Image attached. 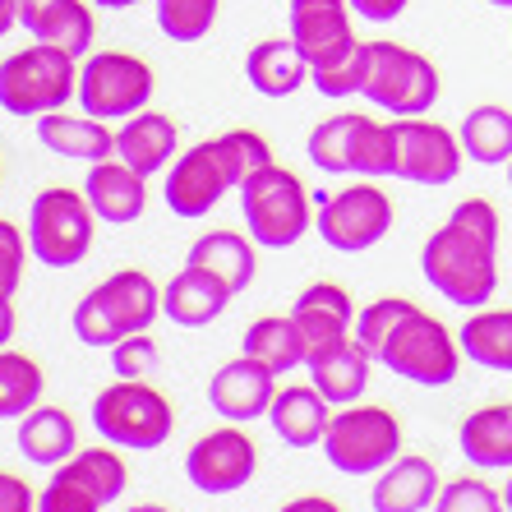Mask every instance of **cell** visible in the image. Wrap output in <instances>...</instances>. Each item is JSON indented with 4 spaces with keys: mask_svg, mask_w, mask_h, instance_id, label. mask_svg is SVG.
<instances>
[{
    "mask_svg": "<svg viewBox=\"0 0 512 512\" xmlns=\"http://www.w3.org/2000/svg\"><path fill=\"white\" fill-rule=\"evenodd\" d=\"M190 263L194 268H208L213 277H222L236 296L254 282V268H259L254 245L240 236V231H208V236H199L190 250Z\"/></svg>",
    "mask_w": 512,
    "mask_h": 512,
    "instance_id": "obj_28",
    "label": "cell"
},
{
    "mask_svg": "<svg viewBox=\"0 0 512 512\" xmlns=\"http://www.w3.org/2000/svg\"><path fill=\"white\" fill-rule=\"evenodd\" d=\"M457 139H462V153L476 157L480 167L512 162V111L508 107H494V102H485V107H476V111H466Z\"/></svg>",
    "mask_w": 512,
    "mask_h": 512,
    "instance_id": "obj_31",
    "label": "cell"
},
{
    "mask_svg": "<svg viewBox=\"0 0 512 512\" xmlns=\"http://www.w3.org/2000/svg\"><path fill=\"white\" fill-rule=\"evenodd\" d=\"M130 512H167V508H157V503H139V508H130Z\"/></svg>",
    "mask_w": 512,
    "mask_h": 512,
    "instance_id": "obj_52",
    "label": "cell"
},
{
    "mask_svg": "<svg viewBox=\"0 0 512 512\" xmlns=\"http://www.w3.org/2000/svg\"><path fill=\"white\" fill-rule=\"evenodd\" d=\"M42 397V370L19 351H0V420L28 416Z\"/></svg>",
    "mask_w": 512,
    "mask_h": 512,
    "instance_id": "obj_34",
    "label": "cell"
},
{
    "mask_svg": "<svg viewBox=\"0 0 512 512\" xmlns=\"http://www.w3.org/2000/svg\"><path fill=\"white\" fill-rule=\"evenodd\" d=\"M411 310H416V305H411V300H397V296L365 305V314H356V342H360V351H365L370 360L379 356L383 337L393 333V328H397V323H402Z\"/></svg>",
    "mask_w": 512,
    "mask_h": 512,
    "instance_id": "obj_39",
    "label": "cell"
},
{
    "mask_svg": "<svg viewBox=\"0 0 512 512\" xmlns=\"http://www.w3.org/2000/svg\"><path fill=\"white\" fill-rule=\"evenodd\" d=\"M222 0H157V28L171 42H199L213 33Z\"/></svg>",
    "mask_w": 512,
    "mask_h": 512,
    "instance_id": "obj_35",
    "label": "cell"
},
{
    "mask_svg": "<svg viewBox=\"0 0 512 512\" xmlns=\"http://www.w3.org/2000/svg\"><path fill=\"white\" fill-rule=\"evenodd\" d=\"M356 111H342L333 120H319L310 134V162L328 176H346V171H356V130H360Z\"/></svg>",
    "mask_w": 512,
    "mask_h": 512,
    "instance_id": "obj_33",
    "label": "cell"
},
{
    "mask_svg": "<svg viewBox=\"0 0 512 512\" xmlns=\"http://www.w3.org/2000/svg\"><path fill=\"white\" fill-rule=\"evenodd\" d=\"M231 296H236V291H231L222 277L185 263L167 282V291H162V314H167L176 328H203V323H213L217 314L227 310Z\"/></svg>",
    "mask_w": 512,
    "mask_h": 512,
    "instance_id": "obj_19",
    "label": "cell"
},
{
    "mask_svg": "<svg viewBox=\"0 0 512 512\" xmlns=\"http://www.w3.org/2000/svg\"><path fill=\"white\" fill-rule=\"evenodd\" d=\"M157 314H162V291L153 286V277L139 268H125L79 300L74 337L84 346H116L120 337L148 333V323Z\"/></svg>",
    "mask_w": 512,
    "mask_h": 512,
    "instance_id": "obj_2",
    "label": "cell"
},
{
    "mask_svg": "<svg viewBox=\"0 0 512 512\" xmlns=\"http://www.w3.org/2000/svg\"><path fill=\"white\" fill-rule=\"evenodd\" d=\"M227 190H240L236 171H231V157L222 148V139H203L194 143L190 153L180 157L167 176V208L185 222L194 217H208L217 208V199Z\"/></svg>",
    "mask_w": 512,
    "mask_h": 512,
    "instance_id": "obj_12",
    "label": "cell"
},
{
    "mask_svg": "<svg viewBox=\"0 0 512 512\" xmlns=\"http://www.w3.org/2000/svg\"><path fill=\"white\" fill-rule=\"evenodd\" d=\"M291 319H296L300 337H305V360H314L351 337V328H356V305H351V296H346L337 282H314L300 291Z\"/></svg>",
    "mask_w": 512,
    "mask_h": 512,
    "instance_id": "obj_17",
    "label": "cell"
},
{
    "mask_svg": "<svg viewBox=\"0 0 512 512\" xmlns=\"http://www.w3.org/2000/svg\"><path fill=\"white\" fill-rule=\"evenodd\" d=\"M439 499V471L429 457H397L374 485V512H425Z\"/></svg>",
    "mask_w": 512,
    "mask_h": 512,
    "instance_id": "obj_23",
    "label": "cell"
},
{
    "mask_svg": "<svg viewBox=\"0 0 512 512\" xmlns=\"http://www.w3.org/2000/svg\"><path fill=\"white\" fill-rule=\"evenodd\" d=\"M393 139H397V176L411 180V185H453L462 176L466 153L453 130H443V125L420 116H397Z\"/></svg>",
    "mask_w": 512,
    "mask_h": 512,
    "instance_id": "obj_13",
    "label": "cell"
},
{
    "mask_svg": "<svg viewBox=\"0 0 512 512\" xmlns=\"http://www.w3.org/2000/svg\"><path fill=\"white\" fill-rule=\"evenodd\" d=\"M365 74H370V42H360L356 51H346L333 65H319L310 70V84L319 88L323 97H351L365 88Z\"/></svg>",
    "mask_w": 512,
    "mask_h": 512,
    "instance_id": "obj_37",
    "label": "cell"
},
{
    "mask_svg": "<svg viewBox=\"0 0 512 512\" xmlns=\"http://www.w3.org/2000/svg\"><path fill=\"white\" fill-rule=\"evenodd\" d=\"M0 512H33V489L10 471H0Z\"/></svg>",
    "mask_w": 512,
    "mask_h": 512,
    "instance_id": "obj_45",
    "label": "cell"
},
{
    "mask_svg": "<svg viewBox=\"0 0 512 512\" xmlns=\"http://www.w3.org/2000/svg\"><path fill=\"white\" fill-rule=\"evenodd\" d=\"M346 5H351V14L370 19V24H393L411 0H346Z\"/></svg>",
    "mask_w": 512,
    "mask_h": 512,
    "instance_id": "obj_46",
    "label": "cell"
},
{
    "mask_svg": "<svg viewBox=\"0 0 512 512\" xmlns=\"http://www.w3.org/2000/svg\"><path fill=\"white\" fill-rule=\"evenodd\" d=\"M323 457L342 476H374L402 457V420L383 406H346L342 416L328 420Z\"/></svg>",
    "mask_w": 512,
    "mask_h": 512,
    "instance_id": "obj_7",
    "label": "cell"
},
{
    "mask_svg": "<svg viewBox=\"0 0 512 512\" xmlns=\"http://www.w3.org/2000/svg\"><path fill=\"white\" fill-rule=\"evenodd\" d=\"M10 337H14V305H10V296H0V351H5Z\"/></svg>",
    "mask_w": 512,
    "mask_h": 512,
    "instance_id": "obj_48",
    "label": "cell"
},
{
    "mask_svg": "<svg viewBox=\"0 0 512 512\" xmlns=\"http://www.w3.org/2000/svg\"><path fill=\"white\" fill-rule=\"evenodd\" d=\"M102 508H107V503L97 499L93 489L74 476L70 462L51 476V485L42 489V499H37V512H102Z\"/></svg>",
    "mask_w": 512,
    "mask_h": 512,
    "instance_id": "obj_40",
    "label": "cell"
},
{
    "mask_svg": "<svg viewBox=\"0 0 512 512\" xmlns=\"http://www.w3.org/2000/svg\"><path fill=\"white\" fill-rule=\"evenodd\" d=\"M462 457L485 471H512V402L480 406L457 429Z\"/></svg>",
    "mask_w": 512,
    "mask_h": 512,
    "instance_id": "obj_24",
    "label": "cell"
},
{
    "mask_svg": "<svg viewBox=\"0 0 512 512\" xmlns=\"http://www.w3.org/2000/svg\"><path fill=\"white\" fill-rule=\"evenodd\" d=\"M425 282L439 291L448 305H489L499 286V213L489 199H466L453 208L420 250Z\"/></svg>",
    "mask_w": 512,
    "mask_h": 512,
    "instance_id": "obj_1",
    "label": "cell"
},
{
    "mask_svg": "<svg viewBox=\"0 0 512 512\" xmlns=\"http://www.w3.org/2000/svg\"><path fill=\"white\" fill-rule=\"evenodd\" d=\"M439 65L402 42H370V74L360 93L388 116H425L439 102Z\"/></svg>",
    "mask_w": 512,
    "mask_h": 512,
    "instance_id": "obj_5",
    "label": "cell"
},
{
    "mask_svg": "<svg viewBox=\"0 0 512 512\" xmlns=\"http://www.w3.org/2000/svg\"><path fill=\"white\" fill-rule=\"evenodd\" d=\"M111 365L120 379H143L157 365V342H148V333H130L111 346Z\"/></svg>",
    "mask_w": 512,
    "mask_h": 512,
    "instance_id": "obj_43",
    "label": "cell"
},
{
    "mask_svg": "<svg viewBox=\"0 0 512 512\" xmlns=\"http://www.w3.org/2000/svg\"><path fill=\"white\" fill-rule=\"evenodd\" d=\"M277 397V374L268 365H259L254 356H240L231 365L208 379V402H213L217 416H227L231 425H245V420L268 416V406Z\"/></svg>",
    "mask_w": 512,
    "mask_h": 512,
    "instance_id": "obj_16",
    "label": "cell"
},
{
    "mask_svg": "<svg viewBox=\"0 0 512 512\" xmlns=\"http://www.w3.org/2000/svg\"><path fill=\"white\" fill-rule=\"evenodd\" d=\"M14 24H19V5H14V0H0V37L10 33Z\"/></svg>",
    "mask_w": 512,
    "mask_h": 512,
    "instance_id": "obj_49",
    "label": "cell"
},
{
    "mask_svg": "<svg viewBox=\"0 0 512 512\" xmlns=\"http://www.w3.org/2000/svg\"><path fill=\"white\" fill-rule=\"evenodd\" d=\"M503 508L512 512V480H508V485H503Z\"/></svg>",
    "mask_w": 512,
    "mask_h": 512,
    "instance_id": "obj_51",
    "label": "cell"
},
{
    "mask_svg": "<svg viewBox=\"0 0 512 512\" xmlns=\"http://www.w3.org/2000/svg\"><path fill=\"white\" fill-rule=\"evenodd\" d=\"M93 203L88 194L70 190H42L33 199V217H28V245L33 259L47 268H74L93 245Z\"/></svg>",
    "mask_w": 512,
    "mask_h": 512,
    "instance_id": "obj_9",
    "label": "cell"
},
{
    "mask_svg": "<svg viewBox=\"0 0 512 512\" xmlns=\"http://www.w3.org/2000/svg\"><path fill=\"white\" fill-rule=\"evenodd\" d=\"M24 254V236L10 222H0V296H14V286L24 282Z\"/></svg>",
    "mask_w": 512,
    "mask_h": 512,
    "instance_id": "obj_44",
    "label": "cell"
},
{
    "mask_svg": "<svg viewBox=\"0 0 512 512\" xmlns=\"http://www.w3.org/2000/svg\"><path fill=\"white\" fill-rule=\"evenodd\" d=\"M222 148H227V157H231L236 180L254 176L259 167H268V162H273L268 139H263V134H254V130H227V134H222Z\"/></svg>",
    "mask_w": 512,
    "mask_h": 512,
    "instance_id": "obj_42",
    "label": "cell"
},
{
    "mask_svg": "<svg viewBox=\"0 0 512 512\" xmlns=\"http://www.w3.org/2000/svg\"><path fill=\"white\" fill-rule=\"evenodd\" d=\"M508 190H512V162H508Z\"/></svg>",
    "mask_w": 512,
    "mask_h": 512,
    "instance_id": "obj_54",
    "label": "cell"
},
{
    "mask_svg": "<svg viewBox=\"0 0 512 512\" xmlns=\"http://www.w3.org/2000/svg\"><path fill=\"white\" fill-rule=\"evenodd\" d=\"M383 370H393L397 379L425 383V388H443V383L457 379V365H462V342H453V333L443 328L434 314L416 310L397 323L393 333L383 337L379 356H374Z\"/></svg>",
    "mask_w": 512,
    "mask_h": 512,
    "instance_id": "obj_6",
    "label": "cell"
},
{
    "mask_svg": "<svg viewBox=\"0 0 512 512\" xmlns=\"http://www.w3.org/2000/svg\"><path fill=\"white\" fill-rule=\"evenodd\" d=\"M70 93H79V70L70 51L37 42L0 60V107L10 116H47L65 107Z\"/></svg>",
    "mask_w": 512,
    "mask_h": 512,
    "instance_id": "obj_4",
    "label": "cell"
},
{
    "mask_svg": "<svg viewBox=\"0 0 512 512\" xmlns=\"http://www.w3.org/2000/svg\"><path fill=\"white\" fill-rule=\"evenodd\" d=\"M291 42L310 60V70L342 60L346 51L360 47L351 33V5L346 0H291Z\"/></svg>",
    "mask_w": 512,
    "mask_h": 512,
    "instance_id": "obj_15",
    "label": "cell"
},
{
    "mask_svg": "<svg viewBox=\"0 0 512 512\" xmlns=\"http://www.w3.org/2000/svg\"><path fill=\"white\" fill-rule=\"evenodd\" d=\"M277 512H342L333 499H323V494H305V499H291L286 508H277Z\"/></svg>",
    "mask_w": 512,
    "mask_h": 512,
    "instance_id": "obj_47",
    "label": "cell"
},
{
    "mask_svg": "<svg viewBox=\"0 0 512 512\" xmlns=\"http://www.w3.org/2000/svg\"><path fill=\"white\" fill-rule=\"evenodd\" d=\"M434 512H508V508H503V494L494 485H485L476 476H462L448 489H439Z\"/></svg>",
    "mask_w": 512,
    "mask_h": 512,
    "instance_id": "obj_41",
    "label": "cell"
},
{
    "mask_svg": "<svg viewBox=\"0 0 512 512\" xmlns=\"http://www.w3.org/2000/svg\"><path fill=\"white\" fill-rule=\"evenodd\" d=\"M93 425L107 443L134 448V453H153L171 439V402L148 383L120 379L97 393Z\"/></svg>",
    "mask_w": 512,
    "mask_h": 512,
    "instance_id": "obj_8",
    "label": "cell"
},
{
    "mask_svg": "<svg viewBox=\"0 0 512 512\" xmlns=\"http://www.w3.org/2000/svg\"><path fill=\"white\" fill-rule=\"evenodd\" d=\"M245 79L263 97H291L310 84V60L300 56V47L291 37H268V42L250 47V56H245Z\"/></svg>",
    "mask_w": 512,
    "mask_h": 512,
    "instance_id": "obj_22",
    "label": "cell"
},
{
    "mask_svg": "<svg viewBox=\"0 0 512 512\" xmlns=\"http://www.w3.org/2000/svg\"><path fill=\"white\" fill-rule=\"evenodd\" d=\"M97 10H130V5H139V0H93Z\"/></svg>",
    "mask_w": 512,
    "mask_h": 512,
    "instance_id": "obj_50",
    "label": "cell"
},
{
    "mask_svg": "<svg viewBox=\"0 0 512 512\" xmlns=\"http://www.w3.org/2000/svg\"><path fill=\"white\" fill-rule=\"evenodd\" d=\"M14 5H19V24L37 42L70 51L74 60L93 47V10L84 0H14Z\"/></svg>",
    "mask_w": 512,
    "mask_h": 512,
    "instance_id": "obj_18",
    "label": "cell"
},
{
    "mask_svg": "<svg viewBox=\"0 0 512 512\" xmlns=\"http://www.w3.org/2000/svg\"><path fill=\"white\" fill-rule=\"evenodd\" d=\"M70 471L79 480H84L88 489H93L102 503H116L120 494H125V462H120L116 453H107V448H93V453H79L70 462Z\"/></svg>",
    "mask_w": 512,
    "mask_h": 512,
    "instance_id": "obj_38",
    "label": "cell"
},
{
    "mask_svg": "<svg viewBox=\"0 0 512 512\" xmlns=\"http://www.w3.org/2000/svg\"><path fill=\"white\" fill-rule=\"evenodd\" d=\"M19 453L33 466H60L74 453V420L56 406H33L19 416Z\"/></svg>",
    "mask_w": 512,
    "mask_h": 512,
    "instance_id": "obj_30",
    "label": "cell"
},
{
    "mask_svg": "<svg viewBox=\"0 0 512 512\" xmlns=\"http://www.w3.org/2000/svg\"><path fill=\"white\" fill-rule=\"evenodd\" d=\"M37 139L47 143L56 157H74V162H107V157H116V134L107 125H97V116L74 120L65 111H47L37 120Z\"/></svg>",
    "mask_w": 512,
    "mask_h": 512,
    "instance_id": "obj_27",
    "label": "cell"
},
{
    "mask_svg": "<svg viewBox=\"0 0 512 512\" xmlns=\"http://www.w3.org/2000/svg\"><path fill=\"white\" fill-rule=\"evenodd\" d=\"M153 97V70L130 51H97L79 70V102L97 120H130Z\"/></svg>",
    "mask_w": 512,
    "mask_h": 512,
    "instance_id": "obj_10",
    "label": "cell"
},
{
    "mask_svg": "<svg viewBox=\"0 0 512 512\" xmlns=\"http://www.w3.org/2000/svg\"><path fill=\"white\" fill-rule=\"evenodd\" d=\"M240 213H245V227H250L254 245L291 250L310 231V194H305L296 171L268 162V167H259L254 176L240 180Z\"/></svg>",
    "mask_w": 512,
    "mask_h": 512,
    "instance_id": "obj_3",
    "label": "cell"
},
{
    "mask_svg": "<svg viewBox=\"0 0 512 512\" xmlns=\"http://www.w3.org/2000/svg\"><path fill=\"white\" fill-rule=\"evenodd\" d=\"M116 157L125 167H134L139 176H153L176 157V125L171 116H157V111H134L125 120V130L116 134Z\"/></svg>",
    "mask_w": 512,
    "mask_h": 512,
    "instance_id": "obj_25",
    "label": "cell"
},
{
    "mask_svg": "<svg viewBox=\"0 0 512 512\" xmlns=\"http://www.w3.org/2000/svg\"><path fill=\"white\" fill-rule=\"evenodd\" d=\"M143 180L134 167H125V162H93V171H88V203H93V213L102 217V222H111V227H125V222H134V217H143V203H148V190H143Z\"/></svg>",
    "mask_w": 512,
    "mask_h": 512,
    "instance_id": "obj_20",
    "label": "cell"
},
{
    "mask_svg": "<svg viewBox=\"0 0 512 512\" xmlns=\"http://www.w3.org/2000/svg\"><path fill=\"white\" fill-rule=\"evenodd\" d=\"M356 176H397L393 125L360 120V130H356Z\"/></svg>",
    "mask_w": 512,
    "mask_h": 512,
    "instance_id": "obj_36",
    "label": "cell"
},
{
    "mask_svg": "<svg viewBox=\"0 0 512 512\" xmlns=\"http://www.w3.org/2000/svg\"><path fill=\"white\" fill-rule=\"evenodd\" d=\"M305 370H310L314 388L328 397V406H351L360 393H365V383H370V356L360 351L356 337H346V342H337L333 351L305 360Z\"/></svg>",
    "mask_w": 512,
    "mask_h": 512,
    "instance_id": "obj_26",
    "label": "cell"
},
{
    "mask_svg": "<svg viewBox=\"0 0 512 512\" xmlns=\"http://www.w3.org/2000/svg\"><path fill=\"white\" fill-rule=\"evenodd\" d=\"M268 420L286 448H314V443H323L333 416H328V397L314 383H296V388H277Z\"/></svg>",
    "mask_w": 512,
    "mask_h": 512,
    "instance_id": "obj_21",
    "label": "cell"
},
{
    "mask_svg": "<svg viewBox=\"0 0 512 512\" xmlns=\"http://www.w3.org/2000/svg\"><path fill=\"white\" fill-rule=\"evenodd\" d=\"M245 356H254L259 365H268L273 374H291L296 365H305V337H300L296 319H259L250 323V333H245Z\"/></svg>",
    "mask_w": 512,
    "mask_h": 512,
    "instance_id": "obj_32",
    "label": "cell"
},
{
    "mask_svg": "<svg viewBox=\"0 0 512 512\" xmlns=\"http://www.w3.org/2000/svg\"><path fill=\"white\" fill-rule=\"evenodd\" d=\"M462 356L476 360L480 370L512 374V310H476L462 323Z\"/></svg>",
    "mask_w": 512,
    "mask_h": 512,
    "instance_id": "obj_29",
    "label": "cell"
},
{
    "mask_svg": "<svg viewBox=\"0 0 512 512\" xmlns=\"http://www.w3.org/2000/svg\"><path fill=\"white\" fill-rule=\"evenodd\" d=\"M254 471H259V448L236 425L203 434L185 457V476L203 494H236L254 480Z\"/></svg>",
    "mask_w": 512,
    "mask_h": 512,
    "instance_id": "obj_14",
    "label": "cell"
},
{
    "mask_svg": "<svg viewBox=\"0 0 512 512\" xmlns=\"http://www.w3.org/2000/svg\"><path fill=\"white\" fill-rule=\"evenodd\" d=\"M388 231H393V199L379 185H346L319 208V236L337 254L370 250Z\"/></svg>",
    "mask_w": 512,
    "mask_h": 512,
    "instance_id": "obj_11",
    "label": "cell"
},
{
    "mask_svg": "<svg viewBox=\"0 0 512 512\" xmlns=\"http://www.w3.org/2000/svg\"><path fill=\"white\" fill-rule=\"evenodd\" d=\"M489 5H499V10H512V0H489Z\"/></svg>",
    "mask_w": 512,
    "mask_h": 512,
    "instance_id": "obj_53",
    "label": "cell"
}]
</instances>
